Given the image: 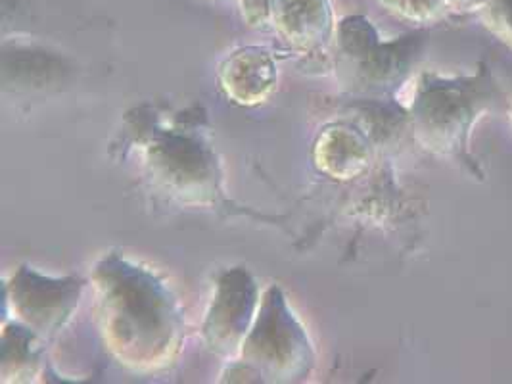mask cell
Masks as SVG:
<instances>
[{
	"label": "cell",
	"instance_id": "cell-1",
	"mask_svg": "<svg viewBox=\"0 0 512 384\" xmlns=\"http://www.w3.org/2000/svg\"><path fill=\"white\" fill-rule=\"evenodd\" d=\"M497 96L486 64L468 77L424 75L409 114L417 143L432 154L459 160L476 179H484V171L470 154V135Z\"/></svg>",
	"mask_w": 512,
	"mask_h": 384
},
{
	"label": "cell",
	"instance_id": "cell-2",
	"mask_svg": "<svg viewBox=\"0 0 512 384\" xmlns=\"http://www.w3.org/2000/svg\"><path fill=\"white\" fill-rule=\"evenodd\" d=\"M139 271H123V287L106 288V319H110V333H119L123 327L131 329L117 346L123 350L131 336L142 331L148 360L158 363L169 352L175 335V319L167 298L160 287Z\"/></svg>",
	"mask_w": 512,
	"mask_h": 384
},
{
	"label": "cell",
	"instance_id": "cell-3",
	"mask_svg": "<svg viewBox=\"0 0 512 384\" xmlns=\"http://www.w3.org/2000/svg\"><path fill=\"white\" fill-rule=\"evenodd\" d=\"M221 83L227 95L240 104H257L275 87V64L261 48H244L221 66Z\"/></svg>",
	"mask_w": 512,
	"mask_h": 384
},
{
	"label": "cell",
	"instance_id": "cell-4",
	"mask_svg": "<svg viewBox=\"0 0 512 384\" xmlns=\"http://www.w3.org/2000/svg\"><path fill=\"white\" fill-rule=\"evenodd\" d=\"M273 22L296 47H317L332 31L328 0H273Z\"/></svg>",
	"mask_w": 512,
	"mask_h": 384
},
{
	"label": "cell",
	"instance_id": "cell-5",
	"mask_svg": "<svg viewBox=\"0 0 512 384\" xmlns=\"http://www.w3.org/2000/svg\"><path fill=\"white\" fill-rule=\"evenodd\" d=\"M371 162L367 139L348 127L326 129L317 143V164L336 179H351L363 173Z\"/></svg>",
	"mask_w": 512,
	"mask_h": 384
},
{
	"label": "cell",
	"instance_id": "cell-6",
	"mask_svg": "<svg viewBox=\"0 0 512 384\" xmlns=\"http://www.w3.org/2000/svg\"><path fill=\"white\" fill-rule=\"evenodd\" d=\"M378 2L390 14L409 24H438L447 14V6L442 0H378Z\"/></svg>",
	"mask_w": 512,
	"mask_h": 384
},
{
	"label": "cell",
	"instance_id": "cell-7",
	"mask_svg": "<svg viewBox=\"0 0 512 384\" xmlns=\"http://www.w3.org/2000/svg\"><path fill=\"white\" fill-rule=\"evenodd\" d=\"M482 12L489 31L512 48V0H489Z\"/></svg>",
	"mask_w": 512,
	"mask_h": 384
},
{
	"label": "cell",
	"instance_id": "cell-8",
	"mask_svg": "<svg viewBox=\"0 0 512 384\" xmlns=\"http://www.w3.org/2000/svg\"><path fill=\"white\" fill-rule=\"evenodd\" d=\"M244 18L252 25L265 24L273 20V0H240Z\"/></svg>",
	"mask_w": 512,
	"mask_h": 384
},
{
	"label": "cell",
	"instance_id": "cell-9",
	"mask_svg": "<svg viewBox=\"0 0 512 384\" xmlns=\"http://www.w3.org/2000/svg\"><path fill=\"white\" fill-rule=\"evenodd\" d=\"M223 294V292H221ZM225 296V294H223ZM221 302L217 304V310H215V315H211V319H215V317H221V315H227V313L236 312V310H250V304H252V300H248L246 304H240V306H236L238 304V300L234 302L233 310H231V306H229V302H227V298H219ZM242 325H248V317L246 315H231V338L234 336L240 335V327Z\"/></svg>",
	"mask_w": 512,
	"mask_h": 384
},
{
	"label": "cell",
	"instance_id": "cell-10",
	"mask_svg": "<svg viewBox=\"0 0 512 384\" xmlns=\"http://www.w3.org/2000/svg\"><path fill=\"white\" fill-rule=\"evenodd\" d=\"M442 2L447 6V10L472 14V12H482L489 0H442Z\"/></svg>",
	"mask_w": 512,
	"mask_h": 384
},
{
	"label": "cell",
	"instance_id": "cell-11",
	"mask_svg": "<svg viewBox=\"0 0 512 384\" xmlns=\"http://www.w3.org/2000/svg\"><path fill=\"white\" fill-rule=\"evenodd\" d=\"M511 125H512V108H511Z\"/></svg>",
	"mask_w": 512,
	"mask_h": 384
}]
</instances>
